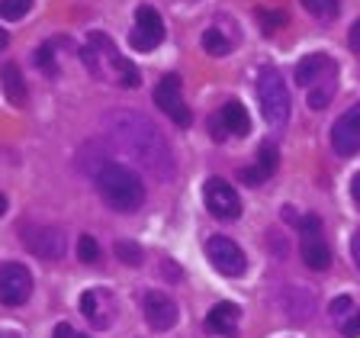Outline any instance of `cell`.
<instances>
[{
  "label": "cell",
  "instance_id": "1",
  "mask_svg": "<svg viewBox=\"0 0 360 338\" xmlns=\"http://www.w3.org/2000/svg\"><path fill=\"white\" fill-rule=\"evenodd\" d=\"M97 190L106 206H112L116 213H135L145 203L142 177L120 161H106L97 171Z\"/></svg>",
  "mask_w": 360,
  "mask_h": 338
},
{
  "label": "cell",
  "instance_id": "2",
  "mask_svg": "<svg viewBox=\"0 0 360 338\" xmlns=\"http://www.w3.org/2000/svg\"><path fill=\"white\" fill-rule=\"evenodd\" d=\"M116 132H120V142L126 145L145 168L171 174V151H167L165 139L158 135V129H151L148 123L139 120V116H122Z\"/></svg>",
  "mask_w": 360,
  "mask_h": 338
},
{
  "label": "cell",
  "instance_id": "3",
  "mask_svg": "<svg viewBox=\"0 0 360 338\" xmlns=\"http://www.w3.org/2000/svg\"><path fill=\"white\" fill-rule=\"evenodd\" d=\"M257 100H261V113L270 126H286V120H290V90H286L283 75L277 68H261L257 71Z\"/></svg>",
  "mask_w": 360,
  "mask_h": 338
},
{
  "label": "cell",
  "instance_id": "4",
  "mask_svg": "<svg viewBox=\"0 0 360 338\" xmlns=\"http://www.w3.org/2000/svg\"><path fill=\"white\" fill-rule=\"evenodd\" d=\"M202 196H206V210H210L216 219H222V223H232V219L241 216V200L229 180L210 177L206 187H202Z\"/></svg>",
  "mask_w": 360,
  "mask_h": 338
},
{
  "label": "cell",
  "instance_id": "5",
  "mask_svg": "<svg viewBox=\"0 0 360 338\" xmlns=\"http://www.w3.org/2000/svg\"><path fill=\"white\" fill-rule=\"evenodd\" d=\"M206 255H210L212 268H216L219 274H225V277H241L248 268L245 251H241L229 235H212V239L206 242Z\"/></svg>",
  "mask_w": 360,
  "mask_h": 338
},
{
  "label": "cell",
  "instance_id": "6",
  "mask_svg": "<svg viewBox=\"0 0 360 338\" xmlns=\"http://www.w3.org/2000/svg\"><path fill=\"white\" fill-rule=\"evenodd\" d=\"M300 229H302V261H306V268L312 270H325L331 264V248L328 242L322 239V223H319V216H306L300 219Z\"/></svg>",
  "mask_w": 360,
  "mask_h": 338
},
{
  "label": "cell",
  "instance_id": "7",
  "mask_svg": "<svg viewBox=\"0 0 360 338\" xmlns=\"http://www.w3.org/2000/svg\"><path fill=\"white\" fill-rule=\"evenodd\" d=\"M32 293V274L22 264H4L0 268V303L4 306H22Z\"/></svg>",
  "mask_w": 360,
  "mask_h": 338
},
{
  "label": "cell",
  "instance_id": "8",
  "mask_svg": "<svg viewBox=\"0 0 360 338\" xmlns=\"http://www.w3.org/2000/svg\"><path fill=\"white\" fill-rule=\"evenodd\" d=\"M165 39V20L158 16L155 7H139L135 10V30L129 36V45L139 52H148Z\"/></svg>",
  "mask_w": 360,
  "mask_h": 338
},
{
  "label": "cell",
  "instance_id": "9",
  "mask_svg": "<svg viewBox=\"0 0 360 338\" xmlns=\"http://www.w3.org/2000/svg\"><path fill=\"white\" fill-rule=\"evenodd\" d=\"M155 106H161V110L171 116L177 126H190V110L184 106V100H180V77L177 75H167L158 81L155 87Z\"/></svg>",
  "mask_w": 360,
  "mask_h": 338
},
{
  "label": "cell",
  "instance_id": "10",
  "mask_svg": "<svg viewBox=\"0 0 360 338\" xmlns=\"http://www.w3.org/2000/svg\"><path fill=\"white\" fill-rule=\"evenodd\" d=\"M331 145L338 155H357L360 151V104H354L341 120L331 126Z\"/></svg>",
  "mask_w": 360,
  "mask_h": 338
},
{
  "label": "cell",
  "instance_id": "11",
  "mask_svg": "<svg viewBox=\"0 0 360 338\" xmlns=\"http://www.w3.org/2000/svg\"><path fill=\"white\" fill-rule=\"evenodd\" d=\"M142 309H145V323H148L155 332H167V329H174V323H177V303L161 290L145 293Z\"/></svg>",
  "mask_w": 360,
  "mask_h": 338
},
{
  "label": "cell",
  "instance_id": "12",
  "mask_svg": "<svg viewBox=\"0 0 360 338\" xmlns=\"http://www.w3.org/2000/svg\"><path fill=\"white\" fill-rule=\"evenodd\" d=\"M22 245L49 261L65 255V235L58 229H22Z\"/></svg>",
  "mask_w": 360,
  "mask_h": 338
},
{
  "label": "cell",
  "instance_id": "13",
  "mask_svg": "<svg viewBox=\"0 0 360 338\" xmlns=\"http://www.w3.org/2000/svg\"><path fill=\"white\" fill-rule=\"evenodd\" d=\"M90 45H94V49H100V52L106 55V61H110V65L116 68V77H120L122 87H139V68L129 65V61L122 58V55L116 52V49H112L110 39L100 36V32H94V36H90Z\"/></svg>",
  "mask_w": 360,
  "mask_h": 338
},
{
  "label": "cell",
  "instance_id": "14",
  "mask_svg": "<svg viewBox=\"0 0 360 338\" xmlns=\"http://www.w3.org/2000/svg\"><path fill=\"white\" fill-rule=\"evenodd\" d=\"M331 71H338L335 61H331L328 55H322V52H312V55H306V58L296 65V84L312 87L315 81H322V77L331 75Z\"/></svg>",
  "mask_w": 360,
  "mask_h": 338
},
{
  "label": "cell",
  "instance_id": "15",
  "mask_svg": "<svg viewBox=\"0 0 360 338\" xmlns=\"http://www.w3.org/2000/svg\"><path fill=\"white\" fill-rule=\"evenodd\" d=\"M238 315H241V309L235 306V303H216L212 313L206 315V329L219 332V335H225V338H235V332H238Z\"/></svg>",
  "mask_w": 360,
  "mask_h": 338
},
{
  "label": "cell",
  "instance_id": "16",
  "mask_svg": "<svg viewBox=\"0 0 360 338\" xmlns=\"http://www.w3.org/2000/svg\"><path fill=\"white\" fill-rule=\"evenodd\" d=\"M0 84H4V94H7L10 104H26V81H22L20 68L13 65V61H7V65L0 68Z\"/></svg>",
  "mask_w": 360,
  "mask_h": 338
},
{
  "label": "cell",
  "instance_id": "17",
  "mask_svg": "<svg viewBox=\"0 0 360 338\" xmlns=\"http://www.w3.org/2000/svg\"><path fill=\"white\" fill-rule=\"evenodd\" d=\"M219 116H222L225 129H229L232 135H248V129H251V116H248V110L238 104V100H229Z\"/></svg>",
  "mask_w": 360,
  "mask_h": 338
},
{
  "label": "cell",
  "instance_id": "18",
  "mask_svg": "<svg viewBox=\"0 0 360 338\" xmlns=\"http://www.w3.org/2000/svg\"><path fill=\"white\" fill-rule=\"evenodd\" d=\"M335 77H338V71H331V75H325L322 81H315L312 87H309V106H312V110H325V106H328L331 94H335Z\"/></svg>",
  "mask_w": 360,
  "mask_h": 338
},
{
  "label": "cell",
  "instance_id": "19",
  "mask_svg": "<svg viewBox=\"0 0 360 338\" xmlns=\"http://www.w3.org/2000/svg\"><path fill=\"white\" fill-rule=\"evenodd\" d=\"M81 309H84V315H87V319H90V325H97V329H103V325L110 323L106 315H100L97 293H94V290H87V293H84V296H81Z\"/></svg>",
  "mask_w": 360,
  "mask_h": 338
},
{
  "label": "cell",
  "instance_id": "20",
  "mask_svg": "<svg viewBox=\"0 0 360 338\" xmlns=\"http://www.w3.org/2000/svg\"><path fill=\"white\" fill-rule=\"evenodd\" d=\"M277 165H280V151L277 145H261V151H257V168L264 171V177H270V174H277Z\"/></svg>",
  "mask_w": 360,
  "mask_h": 338
},
{
  "label": "cell",
  "instance_id": "21",
  "mask_svg": "<svg viewBox=\"0 0 360 338\" xmlns=\"http://www.w3.org/2000/svg\"><path fill=\"white\" fill-rule=\"evenodd\" d=\"M202 49L210 55H229V49H232V42L222 36L219 30H206L202 32Z\"/></svg>",
  "mask_w": 360,
  "mask_h": 338
},
{
  "label": "cell",
  "instance_id": "22",
  "mask_svg": "<svg viewBox=\"0 0 360 338\" xmlns=\"http://www.w3.org/2000/svg\"><path fill=\"white\" fill-rule=\"evenodd\" d=\"M116 258H120L122 264L139 268V264H142V248L135 245V242H116Z\"/></svg>",
  "mask_w": 360,
  "mask_h": 338
},
{
  "label": "cell",
  "instance_id": "23",
  "mask_svg": "<svg viewBox=\"0 0 360 338\" xmlns=\"http://www.w3.org/2000/svg\"><path fill=\"white\" fill-rule=\"evenodd\" d=\"M77 258H81V261H87V264L100 261V245H97V239H94V235H81V239H77Z\"/></svg>",
  "mask_w": 360,
  "mask_h": 338
},
{
  "label": "cell",
  "instance_id": "24",
  "mask_svg": "<svg viewBox=\"0 0 360 338\" xmlns=\"http://www.w3.org/2000/svg\"><path fill=\"white\" fill-rule=\"evenodd\" d=\"M30 10V0H0V20H20Z\"/></svg>",
  "mask_w": 360,
  "mask_h": 338
},
{
  "label": "cell",
  "instance_id": "25",
  "mask_svg": "<svg viewBox=\"0 0 360 338\" xmlns=\"http://www.w3.org/2000/svg\"><path fill=\"white\" fill-rule=\"evenodd\" d=\"M257 20L264 23V32L270 36V32H277L286 23V13H267V10H257Z\"/></svg>",
  "mask_w": 360,
  "mask_h": 338
},
{
  "label": "cell",
  "instance_id": "26",
  "mask_svg": "<svg viewBox=\"0 0 360 338\" xmlns=\"http://www.w3.org/2000/svg\"><path fill=\"white\" fill-rule=\"evenodd\" d=\"M238 177L241 180H245V184H251V187H261V184H264V180H267V177H264V171H261V168H241V171H238Z\"/></svg>",
  "mask_w": 360,
  "mask_h": 338
},
{
  "label": "cell",
  "instance_id": "27",
  "mask_svg": "<svg viewBox=\"0 0 360 338\" xmlns=\"http://www.w3.org/2000/svg\"><path fill=\"white\" fill-rule=\"evenodd\" d=\"M341 332H345L347 338H357L360 335V309H354L351 319H345V323H341Z\"/></svg>",
  "mask_w": 360,
  "mask_h": 338
},
{
  "label": "cell",
  "instance_id": "28",
  "mask_svg": "<svg viewBox=\"0 0 360 338\" xmlns=\"http://www.w3.org/2000/svg\"><path fill=\"white\" fill-rule=\"evenodd\" d=\"M351 309H354L351 296H338V300H331V315H338V319H345Z\"/></svg>",
  "mask_w": 360,
  "mask_h": 338
},
{
  "label": "cell",
  "instance_id": "29",
  "mask_svg": "<svg viewBox=\"0 0 360 338\" xmlns=\"http://www.w3.org/2000/svg\"><path fill=\"white\" fill-rule=\"evenodd\" d=\"M325 4H328V0H302V7L309 10V13L312 16H322V13H331L328 7H325Z\"/></svg>",
  "mask_w": 360,
  "mask_h": 338
},
{
  "label": "cell",
  "instance_id": "30",
  "mask_svg": "<svg viewBox=\"0 0 360 338\" xmlns=\"http://www.w3.org/2000/svg\"><path fill=\"white\" fill-rule=\"evenodd\" d=\"M52 338H87V335H84V332H75L68 323H58V325H55V335Z\"/></svg>",
  "mask_w": 360,
  "mask_h": 338
},
{
  "label": "cell",
  "instance_id": "31",
  "mask_svg": "<svg viewBox=\"0 0 360 338\" xmlns=\"http://www.w3.org/2000/svg\"><path fill=\"white\" fill-rule=\"evenodd\" d=\"M212 139H216V142H222L225 135H229V129H225V123H222V116H212Z\"/></svg>",
  "mask_w": 360,
  "mask_h": 338
},
{
  "label": "cell",
  "instance_id": "32",
  "mask_svg": "<svg viewBox=\"0 0 360 338\" xmlns=\"http://www.w3.org/2000/svg\"><path fill=\"white\" fill-rule=\"evenodd\" d=\"M347 42H351V49H354V52H360V20L351 26V39H347Z\"/></svg>",
  "mask_w": 360,
  "mask_h": 338
},
{
  "label": "cell",
  "instance_id": "33",
  "mask_svg": "<svg viewBox=\"0 0 360 338\" xmlns=\"http://www.w3.org/2000/svg\"><path fill=\"white\" fill-rule=\"evenodd\" d=\"M351 255H354V264H357V270H360V232H354V239H351Z\"/></svg>",
  "mask_w": 360,
  "mask_h": 338
},
{
  "label": "cell",
  "instance_id": "34",
  "mask_svg": "<svg viewBox=\"0 0 360 338\" xmlns=\"http://www.w3.org/2000/svg\"><path fill=\"white\" fill-rule=\"evenodd\" d=\"M351 196H354V203L360 206V174H354V180H351Z\"/></svg>",
  "mask_w": 360,
  "mask_h": 338
},
{
  "label": "cell",
  "instance_id": "35",
  "mask_svg": "<svg viewBox=\"0 0 360 338\" xmlns=\"http://www.w3.org/2000/svg\"><path fill=\"white\" fill-rule=\"evenodd\" d=\"M4 213H7V196L0 194V216H4Z\"/></svg>",
  "mask_w": 360,
  "mask_h": 338
},
{
  "label": "cell",
  "instance_id": "36",
  "mask_svg": "<svg viewBox=\"0 0 360 338\" xmlns=\"http://www.w3.org/2000/svg\"><path fill=\"white\" fill-rule=\"evenodd\" d=\"M10 42V36H7V32H4V30H0V49H4V45H7Z\"/></svg>",
  "mask_w": 360,
  "mask_h": 338
},
{
  "label": "cell",
  "instance_id": "37",
  "mask_svg": "<svg viewBox=\"0 0 360 338\" xmlns=\"http://www.w3.org/2000/svg\"><path fill=\"white\" fill-rule=\"evenodd\" d=\"M0 338H20L16 332H0Z\"/></svg>",
  "mask_w": 360,
  "mask_h": 338
},
{
  "label": "cell",
  "instance_id": "38",
  "mask_svg": "<svg viewBox=\"0 0 360 338\" xmlns=\"http://www.w3.org/2000/svg\"><path fill=\"white\" fill-rule=\"evenodd\" d=\"M30 4H32V0H30Z\"/></svg>",
  "mask_w": 360,
  "mask_h": 338
}]
</instances>
